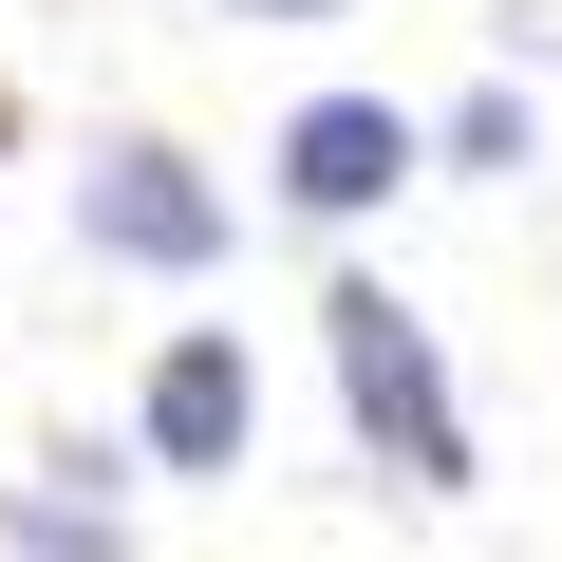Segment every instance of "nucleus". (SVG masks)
<instances>
[{
  "label": "nucleus",
  "instance_id": "obj_2",
  "mask_svg": "<svg viewBox=\"0 0 562 562\" xmlns=\"http://www.w3.org/2000/svg\"><path fill=\"white\" fill-rule=\"evenodd\" d=\"M76 244L132 262V281H206V262L244 244V188H225L206 150H169V132H94V169H76Z\"/></svg>",
  "mask_w": 562,
  "mask_h": 562
},
{
  "label": "nucleus",
  "instance_id": "obj_3",
  "mask_svg": "<svg viewBox=\"0 0 562 562\" xmlns=\"http://www.w3.org/2000/svg\"><path fill=\"white\" fill-rule=\"evenodd\" d=\"M262 450V357H244V319H188V338H150V375H132V469H169V487H225Z\"/></svg>",
  "mask_w": 562,
  "mask_h": 562
},
{
  "label": "nucleus",
  "instance_id": "obj_1",
  "mask_svg": "<svg viewBox=\"0 0 562 562\" xmlns=\"http://www.w3.org/2000/svg\"><path fill=\"white\" fill-rule=\"evenodd\" d=\"M319 357H338V413H357V450H375V469H394L413 506H469V469H487V450H469L450 338H431V319L394 301L375 262H338V281H319Z\"/></svg>",
  "mask_w": 562,
  "mask_h": 562
},
{
  "label": "nucleus",
  "instance_id": "obj_6",
  "mask_svg": "<svg viewBox=\"0 0 562 562\" xmlns=\"http://www.w3.org/2000/svg\"><path fill=\"white\" fill-rule=\"evenodd\" d=\"M413 150L469 169V188H506V169H543V94H525V76H469L450 113H413Z\"/></svg>",
  "mask_w": 562,
  "mask_h": 562
},
{
  "label": "nucleus",
  "instance_id": "obj_8",
  "mask_svg": "<svg viewBox=\"0 0 562 562\" xmlns=\"http://www.w3.org/2000/svg\"><path fill=\"white\" fill-rule=\"evenodd\" d=\"M225 20H262V38H301V20H357V0H225Z\"/></svg>",
  "mask_w": 562,
  "mask_h": 562
},
{
  "label": "nucleus",
  "instance_id": "obj_7",
  "mask_svg": "<svg viewBox=\"0 0 562 562\" xmlns=\"http://www.w3.org/2000/svg\"><path fill=\"white\" fill-rule=\"evenodd\" d=\"M487 38H506V76H543V57H562V0H506Z\"/></svg>",
  "mask_w": 562,
  "mask_h": 562
},
{
  "label": "nucleus",
  "instance_id": "obj_4",
  "mask_svg": "<svg viewBox=\"0 0 562 562\" xmlns=\"http://www.w3.org/2000/svg\"><path fill=\"white\" fill-rule=\"evenodd\" d=\"M413 169H431V150H413V94H357V76H338V94H301V113L262 132V188L301 206V225H375Z\"/></svg>",
  "mask_w": 562,
  "mask_h": 562
},
{
  "label": "nucleus",
  "instance_id": "obj_5",
  "mask_svg": "<svg viewBox=\"0 0 562 562\" xmlns=\"http://www.w3.org/2000/svg\"><path fill=\"white\" fill-rule=\"evenodd\" d=\"M0 543L20 562H132V506L94 450H38V469H0Z\"/></svg>",
  "mask_w": 562,
  "mask_h": 562
}]
</instances>
